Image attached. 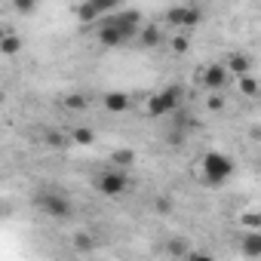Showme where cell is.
Wrapping results in <instances>:
<instances>
[{"label": "cell", "mask_w": 261, "mask_h": 261, "mask_svg": "<svg viewBox=\"0 0 261 261\" xmlns=\"http://www.w3.org/2000/svg\"><path fill=\"white\" fill-rule=\"evenodd\" d=\"M13 7H16V13H22V16H31V13L37 10V0H13Z\"/></svg>", "instance_id": "17"}, {"label": "cell", "mask_w": 261, "mask_h": 261, "mask_svg": "<svg viewBox=\"0 0 261 261\" xmlns=\"http://www.w3.org/2000/svg\"><path fill=\"white\" fill-rule=\"evenodd\" d=\"M71 142H74V145H92V129H74V133H71Z\"/></svg>", "instance_id": "15"}, {"label": "cell", "mask_w": 261, "mask_h": 261, "mask_svg": "<svg viewBox=\"0 0 261 261\" xmlns=\"http://www.w3.org/2000/svg\"><path fill=\"white\" fill-rule=\"evenodd\" d=\"M227 65L224 62H209L203 71H200V83H203V89H209V92H221L224 86H227Z\"/></svg>", "instance_id": "5"}, {"label": "cell", "mask_w": 261, "mask_h": 261, "mask_svg": "<svg viewBox=\"0 0 261 261\" xmlns=\"http://www.w3.org/2000/svg\"><path fill=\"white\" fill-rule=\"evenodd\" d=\"M243 255H249V258H261V230H258V227H255L252 233L243 237Z\"/></svg>", "instance_id": "12"}, {"label": "cell", "mask_w": 261, "mask_h": 261, "mask_svg": "<svg viewBox=\"0 0 261 261\" xmlns=\"http://www.w3.org/2000/svg\"><path fill=\"white\" fill-rule=\"evenodd\" d=\"M181 101H185V89H181V86H166V89H160V92H154V95L148 98L145 114H148L151 120H160V117L178 114Z\"/></svg>", "instance_id": "2"}, {"label": "cell", "mask_w": 261, "mask_h": 261, "mask_svg": "<svg viewBox=\"0 0 261 261\" xmlns=\"http://www.w3.org/2000/svg\"><path fill=\"white\" fill-rule=\"evenodd\" d=\"M200 19H203L200 7H169L166 10V22L175 28H194V25H200Z\"/></svg>", "instance_id": "7"}, {"label": "cell", "mask_w": 261, "mask_h": 261, "mask_svg": "<svg viewBox=\"0 0 261 261\" xmlns=\"http://www.w3.org/2000/svg\"><path fill=\"white\" fill-rule=\"evenodd\" d=\"M19 49H22V40H19L16 34L7 31V34H4V53H7V56H16Z\"/></svg>", "instance_id": "14"}, {"label": "cell", "mask_w": 261, "mask_h": 261, "mask_svg": "<svg viewBox=\"0 0 261 261\" xmlns=\"http://www.w3.org/2000/svg\"><path fill=\"white\" fill-rule=\"evenodd\" d=\"M243 224L255 230V227H261V215H258V212H249V215H243Z\"/></svg>", "instance_id": "19"}, {"label": "cell", "mask_w": 261, "mask_h": 261, "mask_svg": "<svg viewBox=\"0 0 261 261\" xmlns=\"http://www.w3.org/2000/svg\"><path fill=\"white\" fill-rule=\"evenodd\" d=\"M46 142H49V145H65V139H62L59 133H49V136H46Z\"/></svg>", "instance_id": "22"}, {"label": "cell", "mask_w": 261, "mask_h": 261, "mask_svg": "<svg viewBox=\"0 0 261 261\" xmlns=\"http://www.w3.org/2000/svg\"><path fill=\"white\" fill-rule=\"evenodd\" d=\"M200 169H203V181L209 188H221L233 175V160L227 154H221V151H209V154H203Z\"/></svg>", "instance_id": "1"}, {"label": "cell", "mask_w": 261, "mask_h": 261, "mask_svg": "<svg viewBox=\"0 0 261 261\" xmlns=\"http://www.w3.org/2000/svg\"><path fill=\"white\" fill-rule=\"evenodd\" d=\"M209 108H212V111H221V108H224V98H221L218 92H212V98H209Z\"/></svg>", "instance_id": "21"}, {"label": "cell", "mask_w": 261, "mask_h": 261, "mask_svg": "<svg viewBox=\"0 0 261 261\" xmlns=\"http://www.w3.org/2000/svg\"><path fill=\"white\" fill-rule=\"evenodd\" d=\"M95 188H98V194H105V197H120V194L129 191V175H126L120 166H114V169H108V172L98 175Z\"/></svg>", "instance_id": "4"}, {"label": "cell", "mask_w": 261, "mask_h": 261, "mask_svg": "<svg viewBox=\"0 0 261 261\" xmlns=\"http://www.w3.org/2000/svg\"><path fill=\"white\" fill-rule=\"evenodd\" d=\"M111 160H114L117 166H126V163H133V160H136V154H133V151H117Z\"/></svg>", "instance_id": "18"}, {"label": "cell", "mask_w": 261, "mask_h": 261, "mask_svg": "<svg viewBox=\"0 0 261 261\" xmlns=\"http://www.w3.org/2000/svg\"><path fill=\"white\" fill-rule=\"evenodd\" d=\"M224 65H227V71H230V74L243 77V74H249V71H252V56H246V53H230V56L224 59Z\"/></svg>", "instance_id": "10"}, {"label": "cell", "mask_w": 261, "mask_h": 261, "mask_svg": "<svg viewBox=\"0 0 261 261\" xmlns=\"http://www.w3.org/2000/svg\"><path fill=\"white\" fill-rule=\"evenodd\" d=\"M188 46H191V43H188V37H185V34H178V37L172 40V49H175V53H188Z\"/></svg>", "instance_id": "20"}, {"label": "cell", "mask_w": 261, "mask_h": 261, "mask_svg": "<svg viewBox=\"0 0 261 261\" xmlns=\"http://www.w3.org/2000/svg\"><path fill=\"white\" fill-rule=\"evenodd\" d=\"M240 92L249 95V98H258V95H261V83H258L252 74H243V77H240Z\"/></svg>", "instance_id": "13"}, {"label": "cell", "mask_w": 261, "mask_h": 261, "mask_svg": "<svg viewBox=\"0 0 261 261\" xmlns=\"http://www.w3.org/2000/svg\"><path fill=\"white\" fill-rule=\"evenodd\" d=\"M105 111L108 114H126L129 111V95L126 92H108L105 95Z\"/></svg>", "instance_id": "11"}, {"label": "cell", "mask_w": 261, "mask_h": 261, "mask_svg": "<svg viewBox=\"0 0 261 261\" xmlns=\"http://www.w3.org/2000/svg\"><path fill=\"white\" fill-rule=\"evenodd\" d=\"M142 43H145V46H157V43H160V31H157L154 25H151V28H142Z\"/></svg>", "instance_id": "16"}, {"label": "cell", "mask_w": 261, "mask_h": 261, "mask_svg": "<svg viewBox=\"0 0 261 261\" xmlns=\"http://www.w3.org/2000/svg\"><path fill=\"white\" fill-rule=\"evenodd\" d=\"M37 203H40V209H43L49 218H68V215H71V200L62 197V194H56V191L40 194Z\"/></svg>", "instance_id": "6"}, {"label": "cell", "mask_w": 261, "mask_h": 261, "mask_svg": "<svg viewBox=\"0 0 261 261\" xmlns=\"http://www.w3.org/2000/svg\"><path fill=\"white\" fill-rule=\"evenodd\" d=\"M120 4H123V0H83V4L77 7V19L83 25L98 22V19H108L111 13L120 10Z\"/></svg>", "instance_id": "3"}, {"label": "cell", "mask_w": 261, "mask_h": 261, "mask_svg": "<svg viewBox=\"0 0 261 261\" xmlns=\"http://www.w3.org/2000/svg\"><path fill=\"white\" fill-rule=\"evenodd\" d=\"M98 43H101L105 49H114V46L129 43V37H126V31H123L120 25H114L111 19H105V25L98 28Z\"/></svg>", "instance_id": "8"}, {"label": "cell", "mask_w": 261, "mask_h": 261, "mask_svg": "<svg viewBox=\"0 0 261 261\" xmlns=\"http://www.w3.org/2000/svg\"><path fill=\"white\" fill-rule=\"evenodd\" d=\"M114 25H120L123 31H126V37L133 40L136 34H139V28H142V13H136V10H123V13H117V16H108Z\"/></svg>", "instance_id": "9"}]
</instances>
